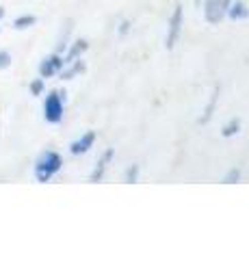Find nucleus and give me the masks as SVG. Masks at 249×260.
Returning <instances> with one entry per match:
<instances>
[{
	"instance_id": "7ed1b4c3",
	"label": "nucleus",
	"mask_w": 249,
	"mask_h": 260,
	"mask_svg": "<svg viewBox=\"0 0 249 260\" xmlns=\"http://www.w3.org/2000/svg\"><path fill=\"white\" fill-rule=\"evenodd\" d=\"M182 24H184V15H182V7L178 5L173 9L171 18H169V26H167V37H165L167 50H171V48L175 46V42H178V37L182 32Z\"/></svg>"
},
{
	"instance_id": "6e6552de",
	"label": "nucleus",
	"mask_w": 249,
	"mask_h": 260,
	"mask_svg": "<svg viewBox=\"0 0 249 260\" xmlns=\"http://www.w3.org/2000/svg\"><path fill=\"white\" fill-rule=\"evenodd\" d=\"M226 15L230 20H247L249 18V9H247V5L243 3V0H232V3L228 5V11Z\"/></svg>"
},
{
	"instance_id": "f3484780",
	"label": "nucleus",
	"mask_w": 249,
	"mask_h": 260,
	"mask_svg": "<svg viewBox=\"0 0 249 260\" xmlns=\"http://www.w3.org/2000/svg\"><path fill=\"white\" fill-rule=\"evenodd\" d=\"M238 180H240V172H238V169H232V172H230L226 178H223V182H228V184L238 182Z\"/></svg>"
},
{
	"instance_id": "9d476101",
	"label": "nucleus",
	"mask_w": 249,
	"mask_h": 260,
	"mask_svg": "<svg viewBox=\"0 0 249 260\" xmlns=\"http://www.w3.org/2000/svg\"><path fill=\"white\" fill-rule=\"evenodd\" d=\"M89 48V44H87V39H78V42L72 44V48L65 52V56H63V63H69V61H74V59H80L83 56V52Z\"/></svg>"
},
{
	"instance_id": "dca6fc26",
	"label": "nucleus",
	"mask_w": 249,
	"mask_h": 260,
	"mask_svg": "<svg viewBox=\"0 0 249 260\" xmlns=\"http://www.w3.org/2000/svg\"><path fill=\"white\" fill-rule=\"evenodd\" d=\"M9 65H11V54L7 50H0V70L9 68Z\"/></svg>"
},
{
	"instance_id": "a211bd4d",
	"label": "nucleus",
	"mask_w": 249,
	"mask_h": 260,
	"mask_svg": "<svg viewBox=\"0 0 249 260\" xmlns=\"http://www.w3.org/2000/svg\"><path fill=\"white\" fill-rule=\"evenodd\" d=\"M128 26H130V22H122V26H119V32H122V35H126V32H128Z\"/></svg>"
},
{
	"instance_id": "39448f33",
	"label": "nucleus",
	"mask_w": 249,
	"mask_h": 260,
	"mask_svg": "<svg viewBox=\"0 0 249 260\" xmlns=\"http://www.w3.org/2000/svg\"><path fill=\"white\" fill-rule=\"evenodd\" d=\"M63 56L59 52H54L50 56H46V59L39 63V76L42 78H50V76H57L59 72L63 70Z\"/></svg>"
},
{
	"instance_id": "9b49d317",
	"label": "nucleus",
	"mask_w": 249,
	"mask_h": 260,
	"mask_svg": "<svg viewBox=\"0 0 249 260\" xmlns=\"http://www.w3.org/2000/svg\"><path fill=\"white\" fill-rule=\"evenodd\" d=\"M35 22H37L35 15H20V18L13 20V28H15V30H24V28L33 26Z\"/></svg>"
},
{
	"instance_id": "f257e3e1",
	"label": "nucleus",
	"mask_w": 249,
	"mask_h": 260,
	"mask_svg": "<svg viewBox=\"0 0 249 260\" xmlns=\"http://www.w3.org/2000/svg\"><path fill=\"white\" fill-rule=\"evenodd\" d=\"M63 167V158L59 152L54 150H46L42 156L35 162V178L37 182H50L52 176H57Z\"/></svg>"
},
{
	"instance_id": "2eb2a0df",
	"label": "nucleus",
	"mask_w": 249,
	"mask_h": 260,
	"mask_svg": "<svg viewBox=\"0 0 249 260\" xmlns=\"http://www.w3.org/2000/svg\"><path fill=\"white\" fill-rule=\"evenodd\" d=\"M136 178H139V165H132L126 172V182H136Z\"/></svg>"
},
{
	"instance_id": "aec40b11",
	"label": "nucleus",
	"mask_w": 249,
	"mask_h": 260,
	"mask_svg": "<svg viewBox=\"0 0 249 260\" xmlns=\"http://www.w3.org/2000/svg\"><path fill=\"white\" fill-rule=\"evenodd\" d=\"M195 3H199V0H195Z\"/></svg>"
},
{
	"instance_id": "f8f14e48",
	"label": "nucleus",
	"mask_w": 249,
	"mask_h": 260,
	"mask_svg": "<svg viewBox=\"0 0 249 260\" xmlns=\"http://www.w3.org/2000/svg\"><path fill=\"white\" fill-rule=\"evenodd\" d=\"M240 130V121L238 119H230L226 126H223V130H221V135L223 137H234L236 133Z\"/></svg>"
},
{
	"instance_id": "4468645a",
	"label": "nucleus",
	"mask_w": 249,
	"mask_h": 260,
	"mask_svg": "<svg viewBox=\"0 0 249 260\" xmlns=\"http://www.w3.org/2000/svg\"><path fill=\"white\" fill-rule=\"evenodd\" d=\"M217 98H219V89H217V91H215V95H212V100H210V104H208V109H206V115H204L202 119H199V121H202V124H206V121H208V119H210V117H212V111H215Z\"/></svg>"
},
{
	"instance_id": "ddd939ff",
	"label": "nucleus",
	"mask_w": 249,
	"mask_h": 260,
	"mask_svg": "<svg viewBox=\"0 0 249 260\" xmlns=\"http://www.w3.org/2000/svg\"><path fill=\"white\" fill-rule=\"evenodd\" d=\"M30 93L33 95H42L44 93V89H46V85H44V78H35L33 83H30Z\"/></svg>"
},
{
	"instance_id": "423d86ee",
	"label": "nucleus",
	"mask_w": 249,
	"mask_h": 260,
	"mask_svg": "<svg viewBox=\"0 0 249 260\" xmlns=\"http://www.w3.org/2000/svg\"><path fill=\"white\" fill-rule=\"evenodd\" d=\"M93 143H95V133L93 130H89V133H85L80 139H76V141H72V145H69V152L74 154V156H80V154H87L91 148H93Z\"/></svg>"
},
{
	"instance_id": "6ab92c4d",
	"label": "nucleus",
	"mask_w": 249,
	"mask_h": 260,
	"mask_svg": "<svg viewBox=\"0 0 249 260\" xmlns=\"http://www.w3.org/2000/svg\"><path fill=\"white\" fill-rule=\"evenodd\" d=\"M5 18V9H3V7H0V20H3Z\"/></svg>"
},
{
	"instance_id": "f03ea898",
	"label": "nucleus",
	"mask_w": 249,
	"mask_h": 260,
	"mask_svg": "<svg viewBox=\"0 0 249 260\" xmlns=\"http://www.w3.org/2000/svg\"><path fill=\"white\" fill-rule=\"evenodd\" d=\"M65 111V93L63 91H50L44 100V117L48 124H59Z\"/></svg>"
},
{
	"instance_id": "1a4fd4ad",
	"label": "nucleus",
	"mask_w": 249,
	"mask_h": 260,
	"mask_svg": "<svg viewBox=\"0 0 249 260\" xmlns=\"http://www.w3.org/2000/svg\"><path fill=\"white\" fill-rule=\"evenodd\" d=\"M80 72H85V61L83 59H74V61H69V63L63 65V70L59 72V74H61L63 80H72L74 76H78Z\"/></svg>"
},
{
	"instance_id": "20e7f679",
	"label": "nucleus",
	"mask_w": 249,
	"mask_h": 260,
	"mask_svg": "<svg viewBox=\"0 0 249 260\" xmlns=\"http://www.w3.org/2000/svg\"><path fill=\"white\" fill-rule=\"evenodd\" d=\"M230 3L232 0H206L204 3V18L210 24H219L223 18H226Z\"/></svg>"
},
{
	"instance_id": "0eeeda50",
	"label": "nucleus",
	"mask_w": 249,
	"mask_h": 260,
	"mask_svg": "<svg viewBox=\"0 0 249 260\" xmlns=\"http://www.w3.org/2000/svg\"><path fill=\"white\" fill-rule=\"evenodd\" d=\"M113 156H115V150H113V148H109L106 152L102 154V158L95 162L93 172H91V176H89V180H91V182H100V180H102L104 174H106V169H109V162L113 160Z\"/></svg>"
}]
</instances>
